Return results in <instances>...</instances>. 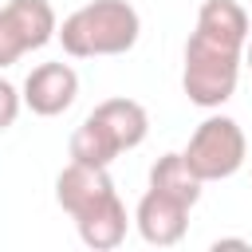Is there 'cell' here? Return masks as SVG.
Listing matches in <instances>:
<instances>
[{"label":"cell","instance_id":"cell-1","mask_svg":"<svg viewBox=\"0 0 252 252\" xmlns=\"http://www.w3.org/2000/svg\"><path fill=\"white\" fill-rule=\"evenodd\" d=\"M55 201L59 209L75 220L79 228V240L94 252H110L126 240V228H130V217H126V205L110 181V173L102 165H83V161H71L67 169H59L55 177Z\"/></svg>","mask_w":252,"mask_h":252},{"label":"cell","instance_id":"cell-2","mask_svg":"<svg viewBox=\"0 0 252 252\" xmlns=\"http://www.w3.org/2000/svg\"><path fill=\"white\" fill-rule=\"evenodd\" d=\"M138 32H142V20L126 0H91L55 28L63 51L75 59L126 55L138 43Z\"/></svg>","mask_w":252,"mask_h":252},{"label":"cell","instance_id":"cell-3","mask_svg":"<svg viewBox=\"0 0 252 252\" xmlns=\"http://www.w3.org/2000/svg\"><path fill=\"white\" fill-rule=\"evenodd\" d=\"M240 63H244V51L213 43V39H201V35H189V43H185V71H181L185 98L193 106H205V110L224 106L232 98V91H236Z\"/></svg>","mask_w":252,"mask_h":252},{"label":"cell","instance_id":"cell-4","mask_svg":"<svg viewBox=\"0 0 252 252\" xmlns=\"http://www.w3.org/2000/svg\"><path fill=\"white\" fill-rule=\"evenodd\" d=\"M181 158H185V165L201 181H224V177H232L244 165L248 142H244V130L236 126V118L213 114V118H205L193 130V138L181 150Z\"/></svg>","mask_w":252,"mask_h":252},{"label":"cell","instance_id":"cell-5","mask_svg":"<svg viewBox=\"0 0 252 252\" xmlns=\"http://www.w3.org/2000/svg\"><path fill=\"white\" fill-rule=\"evenodd\" d=\"M55 28L59 20L47 0H8L0 8V67H12L20 55L51 43Z\"/></svg>","mask_w":252,"mask_h":252},{"label":"cell","instance_id":"cell-6","mask_svg":"<svg viewBox=\"0 0 252 252\" xmlns=\"http://www.w3.org/2000/svg\"><path fill=\"white\" fill-rule=\"evenodd\" d=\"M24 106L39 118H55L63 110H71V102L79 98V75L67 63H39L32 67V75L24 79Z\"/></svg>","mask_w":252,"mask_h":252},{"label":"cell","instance_id":"cell-7","mask_svg":"<svg viewBox=\"0 0 252 252\" xmlns=\"http://www.w3.org/2000/svg\"><path fill=\"white\" fill-rule=\"evenodd\" d=\"M134 224L142 232L146 244H158V248H173L185 228H189V205L161 193V189H146L142 201H138V213H134Z\"/></svg>","mask_w":252,"mask_h":252},{"label":"cell","instance_id":"cell-8","mask_svg":"<svg viewBox=\"0 0 252 252\" xmlns=\"http://www.w3.org/2000/svg\"><path fill=\"white\" fill-rule=\"evenodd\" d=\"M91 118L110 134V142L118 146V154L138 150L146 142V134H150V114L134 98H106V102H98L91 110Z\"/></svg>","mask_w":252,"mask_h":252},{"label":"cell","instance_id":"cell-9","mask_svg":"<svg viewBox=\"0 0 252 252\" xmlns=\"http://www.w3.org/2000/svg\"><path fill=\"white\" fill-rule=\"evenodd\" d=\"M193 35L244 51V43H248V12H244L236 0H205L201 12H197Z\"/></svg>","mask_w":252,"mask_h":252},{"label":"cell","instance_id":"cell-10","mask_svg":"<svg viewBox=\"0 0 252 252\" xmlns=\"http://www.w3.org/2000/svg\"><path fill=\"white\" fill-rule=\"evenodd\" d=\"M201 185H205V181L185 165L181 154H161V158L150 165V189H161V193L185 201L189 209L201 201Z\"/></svg>","mask_w":252,"mask_h":252},{"label":"cell","instance_id":"cell-11","mask_svg":"<svg viewBox=\"0 0 252 252\" xmlns=\"http://www.w3.org/2000/svg\"><path fill=\"white\" fill-rule=\"evenodd\" d=\"M114 158H118V146H114V142H110V134H106L91 114H87V118H83V126L71 134V161L102 165V169H106Z\"/></svg>","mask_w":252,"mask_h":252},{"label":"cell","instance_id":"cell-12","mask_svg":"<svg viewBox=\"0 0 252 252\" xmlns=\"http://www.w3.org/2000/svg\"><path fill=\"white\" fill-rule=\"evenodd\" d=\"M20 106H24L20 91H16L8 79H0V130H8V126L20 118Z\"/></svg>","mask_w":252,"mask_h":252},{"label":"cell","instance_id":"cell-13","mask_svg":"<svg viewBox=\"0 0 252 252\" xmlns=\"http://www.w3.org/2000/svg\"><path fill=\"white\" fill-rule=\"evenodd\" d=\"M220 248H248V240H232V236H224V240H213V252H220Z\"/></svg>","mask_w":252,"mask_h":252},{"label":"cell","instance_id":"cell-14","mask_svg":"<svg viewBox=\"0 0 252 252\" xmlns=\"http://www.w3.org/2000/svg\"><path fill=\"white\" fill-rule=\"evenodd\" d=\"M244 63H248V71H252V39L244 43Z\"/></svg>","mask_w":252,"mask_h":252}]
</instances>
